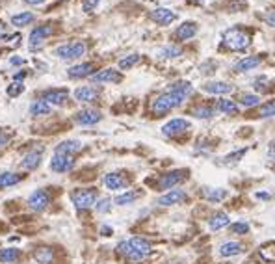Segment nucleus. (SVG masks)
<instances>
[{"label":"nucleus","instance_id":"29","mask_svg":"<svg viewBox=\"0 0 275 264\" xmlns=\"http://www.w3.org/2000/svg\"><path fill=\"white\" fill-rule=\"evenodd\" d=\"M22 181V175L13 171H0V188H10Z\"/></svg>","mask_w":275,"mask_h":264},{"label":"nucleus","instance_id":"7","mask_svg":"<svg viewBox=\"0 0 275 264\" xmlns=\"http://www.w3.org/2000/svg\"><path fill=\"white\" fill-rule=\"evenodd\" d=\"M75 168V157L73 155H63V152H54L51 158V169L56 173H67Z\"/></svg>","mask_w":275,"mask_h":264},{"label":"nucleus","instance_id":"54","mask_svg":"<svg viewBox=\"0 0 275 264\" xmlns=\"http://www.w3.org/2000/svg\"><path fill=\"white\" fill-rule=\"evenodd\" d=\"M168 264H178V262H168Z\"/></svg>","mask_w":275,"mask_h":264},{"label":"nucleus","instance_id":"20","mask_svg":"<svg viewBox=\"0 0 275 264\" xmlns=\"http://www.w3.org/2000/svg\"><path fill=\"white\" fill-rule=\"evenodd\" d=\"M231 225V218L229 214L223 212V210H218L216 214H212L209 219V227L210 231H221L223 227H229Z\"/></svg>","mask_w":275,"mask_h":264},{"label":"nucleus","instance_id":"39","mask_svg":"<svg viewBox=\"0 0 275 264\" xmlns=\"http://www.w3.org/2000/svg\"><path fill=\"white\" fill-rule=\"evenodd\" d=\"M259 116L262 117V119H268V117H273V116H275V101H268V102H264V104L260 106Z\"/></svg>","mask_w":275,"mask_h":264},{"label":"nucleus","instance_id":"40","mask_svg":"<svg viewBox=\"0 0 275 264\" xmlns=\"http://www.w3.org/2000/svg\"><path fill=\"white\" fill-rule=\"evenodd\" d=\"M245 152H247V147H245V149H238V151L229 152V155H227L223 160L227 164H236V162H240V160H242V157H244Z\"/></svg>","mask_w":275,"mask_h":264},{"label":"nucleus","instance_id":"15","mask_svg":"<svg viewBox=\"0 0 275 264\" xmlns=\"http://www.w3.org/2000/svg\"><path fill=\"white\" fill-rule=\"evenodd\" d=\"M52 34V26L51 25H41L36 26L34 30L30 32V49L36 51L37 47H41V43L47 39V37Z\"/></svg>","mask_w":275,"mask_h":264},{"label":"nucleus","instance_id":"22","mask_svg":"<svg viewBox=\"0 0 275 264\" xmlns=\"http://www.w3.org/2000/svg\"><path fill=\"white\" fill-rule=\"evenodd\" d=\"M221 257H236V255L244 253V246L240 244V242H223V244L219 246V251H218Z\"/></svg>","mask_w":275,"mask_h":264},{"label":"nucleus","instance_id":"46","mask_svg":"<svg viewBox=\"0 0 275 264\" xmlns=\"http://www.w3.org/2000/svg\"><path fill=\"white\" fill-rule=\"evenodd\" d=\"M268 157L275 158V140H271L270 145H268Z\"/></svg>","mask_w":275,"mask_h":264},{"label":"nucleus","instance_id":"8","mask_svg":"<svg viewBox=\"0 0 275 264\" xmlns=\"http://www.w3.org/2000/svg\"><path fill=\"white\" fill-rule=\"evenodd\" d=\"M184 201H188V193L180 188H173L169 190L168 193L160 195L156 199V205H160V207H173V205H180Z\"/></svg>","mask_w":275,"mask_h":264},{"label":"nucleus","instance_id":"32","mask_svg":"<svg viewBox=\"0 0 275 264\" xmlns=\"http://www.w3.org/2000/svg\"><path fill=\"white\" fill-rule=\"evenodd\" d=\"M51 104L49 102H45L43 99H39V101H34L30 106V114L34 117H41V116H49L51 114Z\"/></svg>","mask_w":275,"mask_h":264},{"label":"nucleus","instance_id":"47","mask_svg":"<svg viewBox=\"0 0 275 264\" xmlns=\"http://www.w3.org/2000/svg\"><path fill=\"white\" fill-rule=\"evenodd\" d=\"M8 140H10V136H8L6 132L0 130V147H4L6 143H8Z\"/></svg>","mask_w":275,"mask_h":264},{"label":"nucleus","instance_id":"43","mask_svg":"<svg viewBox=\"0 0 275 264\" xmlns=\"http://www.w3.org/2000/svg\"><path fill=\"white\" fill-rule=\"evenodd\" d=\"M264 23L271 28H275V11H268L264 15Z\"/></svg>","mask_w":275,"mask_h":264},{"label":"nucleus","instance_id":"36","mask_svg":"<svg viewBox=\"0 0 275 264\" xmlns=\"http://www.w3.org/2000/svg\"><path fill=\"white\" fill-rule=\"evenodd\" d=\"M20 257V251L15 248H8L0 251V262H15Z\"/></svg>","mask_w":275,"mask_h":264},{"label":"nucleus","instance_id":"38","mask_svg":"<svg viewBox=\"0 0 275 264\" xmlns=\"http://www.w3.org/2000/svg\"><path fill=\"white\" fill-rule=\"evenodd\" d=\"M138 61H140V54H128V56H125V58L119 60V69H123V71L132 69Z\"/></svg>","mask_w":275,"mask_h":264},{"label":"nucleus","instance_id":"52","mask_svg":"<svg viewBox=\"0 0 275 264\" xmlns=\"http://www.w3.org/2000/svg\"><path fill=\"white\" fill-rule=\"evenodd\" d=\"M188 2H190V4H203V2H204V0H188Z\"/></svg>","mask_w":275,"mask_h":264},{"label":"nucleus","instance_id":"25","mask_svg":"<svg viewBox=\"0 0 275 264\" xmlns=\"http://www.w3.org/2000/svg\"><path fill=\"white\" fill-rule=\"evenodd\" d=\"M229 192L225 188H203V197L210 203H219V201H223L227 199Z\"/></svg>","mask_w":275,"mask_h":264},{"label":"nucleus","instance_id":"21","mask_svg":"<svg viewBox=\"0 0 275 264\" xmlns=\"http://www.w3.org/2000/svg\"><path fill=\"white\" fill-rule=\"evenodd\" d=\"M260 58L259 56H245L242 58L240 61H236L235 65V71L236 73H247V71H253V69H257V67L260 65Z\"/></svg>","mask_w":275,"mask_h":264},{"label":"nucleus","instance_id":"48","mask_svg":"<svg viewBox=\"0 0 275 264\" xmlns=\"http://www.w3.org/2000/svg\"><path fill=\"white\" fill-rule=\"evenodd\" d=\"M10 63L11 65H20V63H25V60H22V58H11Z\"/></svg>","mask_w":275,"mask_h":264},{"label":"nucleus","instance_id":"44","mask_svg":"<svg viewBox=\"0 0 275 264\" xmlns=\"http://www.w3.org/2000/svg\"><path fill=\"white\" fill-rule=\"evenodd\" d=\"M97 4H99V0H86L82 8H84V11H87V13H89V11H93V8H95Z\"/></svg>","mask_w":275,"mask_h":264},{"label":"nucleus","instance_id":"1","mask_svg":"<svg viewBox=\"0 0 275 264\" xmlns=\"http://www.w3.org/2000/svg\"><path fill=\"white\" fill-rule=\"evenodd\" d=\"M118 253L128 264H140L149 259V255L153 253V246L147 238L142 236H132L128 240H123L118 244Z\"/></svg>","mask_w":275,"mask_h":264},{"label":"nucleus","instance_id":"14","mask_svg":"<svg viewBox=\"0 0 275 264\" xmlns=\"http://www.w3.org/2000/svg\"><path fill=\"white\" fill-rule=\"evenodd\" d=\"M203 92L212 93V95H229L235 92V86L223 80H210L203 86Z\"/></svg>","mask_w":275,"mask_h":264},{"label":"nucleus","instance_id":"5","mask_svg":"<svg viewBox=\"0 0 275 264\" xmlns=\"http://www.w3.org/2000/svg\"><path fill=\"white\" fill-rule=\"evenodd\" d=\"M60 60H78L86 54V43L82 41H73V43H65V45H60L54 51Z\"/></svg>","mask_w":275,"mask_h":264},{"label":"nucleus","instance_id":"42","mask_svg":"<svg viewBox=\"0 0 275 264\" xmlns=\"http://www.w3.org/2000/svg\"><path fill=\"white\" fill-rule=\"evenodd\" d=\"M22 90H25V86H22L20 82H13V84H11V86L8 87V95H10V97L19 95V93L22 92Z\"/></svg>","mask_w":275,"mask_h":264},{"label":"nucleus","instance_id":"27","mask_svg":"<svg viewBox=\"0 0 275 264\" xmlns=\"http://www.w3.org/2000/svg\"><path fill=\"white\" fill-rule=\"evenodd\" d=\"M34 259L37 264H52L54 262V249L52 248H37L34 251Z\"/></svg>","mask_w":275,"mask_h":264},{"label":"nucleus","instance_id":"4","mask_svg":"<svg viewBox=\"0 0 275 264\" xmlns=\"http://www.w3.org/2000/svg\"><path fill=\"white\" fill-rule=\"evenodd\" d=\"M71 201L77 210H87L97 203V190L95 188H78L71 192Z\"/></svg>","mask_w":275,"mask_h":264},{"label":"nucleus","instance_id":"11","mask_svg":"<svg viewBox=\"0 0 275 264\" xmlns=\"http://www.w3.org/2000/svg\"><path fill=\"white\" fill-rule=\"evenodd\" d=\"M102 119V114L95 108H84L80 112L75 116V121L78 125H84V127H91V125H97L99 121Z\"/></svg>","mask_w":275,"mask_h":264},{"label":"nucleus","instance_id":"30","mask_svg":"<svg viewBox=\"0 0 275 264\" xmlns=\"http://www.w3.org/2000/svg\"><path fill=\"white\" fill-rule=\"evenodd\" d=\"M178 56H182V47L178 45H166L158 51V58H162V60H171V58Z\"/></svg>","mask_w":275,"mask_h":264},{"label":"nucleus","instance_id":"35","mask_svg":"<svg viewBox=\"0 0 275 264\" xmlns=\"http://www.w3.org/2000/svg\"><path fill=\"white\" fill-rule=\"evenodd\" d=\"M214 114H216V110L212 106H195L194 110L190 112V116L197 117V119H210Z\"/></svg>","mask_w":275,"mask_h":264},{"label":"nucleus","instance_id":"2","mask_svg":"<svg viewBox=\"0 0 275 264\" xmlns=\"http://www.w3.org/2000/svg\"><path fill=\"white\" fill-rule=\"evenodd\" d=\"M184 101H186L184 97H180L178 93L168 90L166 93H160V95L154 99L153 104H151V110H153V114H156V116H164V114H168L171 112V110H175V108H178Z\"/></svg>","mask_w":275,"mask_h":264},{"label":"nucleus","instance_id":"17","mask_svg":"<svg viewBox=\"0 0 275 264\" xmlns=\"http://www.w3.org/2000/svg\"><path fill=\"white\" fill-rule=\"evenodd\" d=\"M104 186H106L108 190H123L128 186V179L123 175V173H108V175H104Z\"/></svg>","mask_w":275,"mask_h":264},{"label":"nucleus","instance_id":"41","mask_svg":"<svg viewBox=\"0 0 275 264\" xmlns=\"http://www.w3.org/2000/svg\"><path fill=\"white\" fill-rule=\"evenodd\" d=\"M110 208H112V199H108V197L99 199L97 203H95V210H97L99 214H106V212H110Z\"/></svg>","mask_w":275,"mask_h":264},{"label":"nucleus","instance_id":"13","mask_svg":"<svg viewBox=\"0 0 275 264\" xmlns=\"http://www.w3.org/2000/svg\"><path fill=\"white\" fill-rule=\"evenodd\" d=\"M149 17H151V20H154L156 25L168 26L177 19V13H175L173 10H169V8H156V10H153L149 13Z\"/></svg>","mask_w":275,"mask_h":264},{"label":"nucleus","instance_id":"19","mask_svg":"<svg viewBox=\"0 0 275 264\" xmlns=\"http://www.w3.org/2000/svg\"><path fill=\"white\" fill-rule=\"evenodd\" d=\"M75 99L78 102H95L99 99V90L93 86H80L75 90Z\"/></svg>","mask_w":275,"mask_h":264},{"label":"nucleus","instance_id":"23","mask_svg":"<svg viewBox=\"0 0 275 264\" xmlns=\"http://www.w3.org/2000/svg\"><path fill=\"white\" fill-rule=\"evenodd\" d=\"M41 158H43V155H41V151H30L26 152L25 157H22V160H20V168L25 169H36L37 166L41 164Z\"/></svg>","mask_w":275,"mask_h":264},{"label":"nucleus","instance_id":"6","mask_svg":"<svg viewBox=\"0 0 275 264\" xmlns=\"http://www.w3.org/2000/svg\"><path fill=\"white\" fill-rule=\"evenodd\" d=\"M188 169H171L166 175H162V179L158 181V188L160 190H173L175 186H178L180 183H184L188 179Z\"/></svg>","mask_w":275,"mask_h":264},{"label":"nucleus","instance_id":"3","mask_svg":"<svg viewBox=\"0 0 275 264\" xmlns=\"http://www.w3.org/2000/svg\"><path fill=\"white\" fill-rule=\"evenodd\" d=\"M223 45L229 51H245L251 45V36L240 28H231L223 34Z\"/></svg>","mask_w":275,"mask_h":264},{"label":"nucleus","instance_id":"24","mask_svg":"<svg viewBox=\"0 0 275 264\" xmlns=\"http://www.w3.org/2000/svg\"><path fill=\"white\" fill-rule=\"evenodd\" d=\"M93 65L91 63H78V65H73L67 69V75L69 78H84V76H91L93 75Z\"/></svg>","mask_w":275,"mask_h":264},{"label":"nucleus","instance_id":"26","mask_svg":"<svg viewBox=\"0 0 275 264\" xmlns=\"http://www.w3.org/2000/svg\"><path fill=\"white\" fill-rule=\"evenodd\" d=\"M78 151H82V142H78V140H65V142L58 143L54 152H63V155H73L75 157V152Z\"/></svg>","mask_w":275,"mask_h":264},{"label":"nucleus","instance_id":"50","mask_svg":"<svg viewBox=\"0 0 275 264\" xmlns=\"http://www.w3.org/2000/svg\"><path fill=\"white\" fill-rule=\"evenodd\" d=\"M101 233L104 234V236H110V234H112V229H110V227H102Z\"/></svg>","mask_w":275,"mask_h":264},{"label":"nucleus","instance_id":"34","mask_svg":"<svg viewBox=\"0 0 275 264\" xmlns=\"http://www.w3.org/2000/svg\"><path fill=\"white\" fill-rule=\"evenodd\" d=\"M32 20H34V13H30V11H25V13H17V15L11 17V25L17 26V28H20V26L30 25Z\"/></svg>","mask_w":275,"mask_h":264},{"label":"nucleus","instance_id":"18","mask_svg":"<svg viewBox=\"0 0 275 264\" xmlns=\"http://www.w3.org/2000/svg\"><path fill=\"white\" fill-rule=\"evenodd\" d=\"M195 36H197V25H195L194 20H186V23H182V25L175 30V37H177L178 41H188Z\"/></svg>","mask_w":275,"mask_h":264},{"label":"nucleus","instance_id":"9","mask_svg":"<svg viewBox=\"0 0 275 264\" xmlns=\"http://www.w3.org/2000/svg\"><path fill=\"white\" fill-rule=\"evenodd\" d=\"M49 205H51V193L47 192V190H36V192H32L30 197H28V207H30L34 212H43Z\"/></svg>","mask_w":275,"mask_h":264},{"label":"nucleus","instance_id":"28","mask_svg":"<svg viewBox=\"0 0 275 264\" xmlns=\"http://www.w3.org/2000/svg\"><path fill=\"white\" fill-rule=\"evenodd\" d=\"M216 110L221 114H227V116H236L240 112V106L231 99H219L218 104H216Z\"/></svg>","mask_w":275,"mask_h":264},{"label":"nucleus","instance_id":"16","mask_svg":"<svg viewBox=\"0 0 275 264\" xmlns=\"http://www.w3.org/2000/svg\"><path fill=\"white\" fill-rule=\"evenodd\" d=\"M41 99L52 104V106H61L69 99V92L67 90H47V92L41 93Z\"/></svg>","mask_w":275,"mask_h":264},{"label":"nucleus","instance_id":"33","mask_svg":"<svg viewBox=\"0 0 275 264\" xmlns=\"http://www.w3.org/2000/svg\"><path fill=\"white\" fill-rule=\"evenodd\" d=\"M251 225L245 222V219H238V222H233V224L229 225V231L233 234H236V236H244V234L249 233Z\"/></svg>","mask_w":275,"mask_h":264},{"label":"nucleus","instance_id":"53","mask_svg":"<svg viewBox=\"0 0 275 264\" xmlns=\"http://www.w3.org/2000/svg\"><path fill=\"white\" fill-rule=\"evenodd\" d=\"M2 30H4V25H2V23H0V39H2V37H4V36H2Z\"/></svg>","mask_w":275,"mask_h":264},{"label":"nucleus","instance_id":"37","mask_svg":"<svg viewBox=\"0 0 275 264\" xmlns=\"http://www.w3.org/2000/svg\"><path fill=\"white\" fill-rule=\"evenodd\" d=\"M240 104L244 108H253V106H259L260 104V97L257 93H244L242 99H240Z\"/></svg>","mask_w":275,"mask_h":264},{"label":"nucleus","instance_id":"12","mask_svg":"<svg viewBox=\"0 0 275 264\" xmlns=\"http://www.w3.org/2000/svg\"><path fill=\"white\" fill-rule=\"evenodd\" d=\"M89 78H91V82H97V84H118V82H121L119 71H116V69H112V67L93 73Z\"/></svg>","mask_w":275,"mask_h":264},{"label":"nucleus","instance_id":"45","mask_svg":"<svg viewBox=\"0 0 275 264\" xmlns=\"http://www.w3.org/2000/svg\"><path fill=\"white\" fill-rule=\"evenodd\" d=\"M255 197L260 199V201H268V199L271 197V193H270V192H257V193H255Z\"/></svg>","mask_w":275,"mask_h":264},{"label":"nucleus","instance_id":"51","mask_svg":"<svg viewBox=\"0 0 275 264\" xmlns=\"http://www.w3.org/2000/svg\"><path fill=\"white\" fill-rule=\"evenodd\" d=\"M25 75H26V73H19V75L15 76V82H20V80H22V78H25Z\"/></svg>","mask_w":275,"mask_h":264},{"label":"nucleus","instance_id":"10","mask_svg":"<svg viewBox=\"0 0 275 264\" xmlns=\"http://www.w3.org/2000/svg\"><path fill=\"white\" fill-rule=\"evenodd\" d=\"M190 128V121L188 119H182V117H175L171 121H168L166 125L162 127V134L164 136H178V134H182Z\"/></svg>","mask_w":275,"mask_h":264},{"label":"nucleus","instance_id":"31","mask_svg":"<svg viewBox=\"0 0 275 264\" xmlns=\"http://www.w3.org/2000/svg\"><path fill=\"white\" fill-rule=\"evenodd\" d=\"M142 193L140 192H134V190H127V192L119 193L118 197L113 199V203L119 205V207H127V205H132L138 197H140Z\"/></svg>","mask_w":275,"mask_h":264},{"label":"nucleus","instance_id":"49","mask_svg":"<svg viewBox=\"0 0 275 264\" xmlns=\"http://www.w3.org/2000/svg\"><path fill=\"white\" fill-rule=\"evenodd\" d=\"M26 4H30V6H37V4H43L45 0H25Z\"/></svg>","mask_w":275,"mask_h":264}]
</instances>
